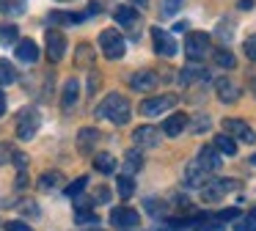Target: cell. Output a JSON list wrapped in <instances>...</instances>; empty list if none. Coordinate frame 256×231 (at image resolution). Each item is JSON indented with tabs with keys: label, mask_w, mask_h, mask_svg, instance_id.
I'll return each instance as SVG.
<instances>
[{
	"label": "cell",
	"mask_w": 256,
	"mask_h": 231,
	"mask_svg": "<svg viewBox=\"0 0 256 231\" xmlns=\"http://www.w3.org/2000/svg\"><path fill=\"white\" fill-rule=\"evenodd\" d=\"M240 218V209H223V212H218V220L220 223H226V220H237Z\"/></svg>",
	"instance_id": "41"
},
{
	"label": "cell",
	"mask_w": 256,
	"mask_h": 231,
	"mask_svg": "<svg viewBox=\"0 0 256 231\" xmlns=\"http://www.w3.org/2000/svg\"><path fill=\"white\" fill-rule=\"evenodd\" d=\"M206 182H210V170L198 162V157L190 160L188 168H184V184H188V187H198V190H201Z\"/></svg>",
	"instance_id": "11"
},
{
	"label": "cell",
	"mask_w": 256,
	"mask_h": 231,
	"mask_svg": "<svg viewBox=\"0 0 256 231\" xmlns=\"http://www.w3.org/2000/svg\"><path fill=\"white\" fill-rule=\"evenodd\" d=\"M64 50H66V36L56 28H50L47 30V58H50V64H58L64 58Z\"/></svg>",
	"instance_id": "13"
},
{
	"label": "cell",
	"mask_w": 256,
	"mask_h": 231,
	"mask_svg": "<svg viewBox=\"0 0 256 231\" xmlns=\"http://www.w3.org/2000/svg\"><path fill=\"white\" fill-rule=\"evenodd\" d=\"M130 6H135V8H146V6H149V0H130Z\"/></svg>",
	"instance_id": "46"
},
{
	"label": "cell",
	"mask_w": 256,
	"mask_h": 231,
	"mask_svg": "<svg viewBox=\"0 0 256 231\" xmlns=\"http://www.w3.org/2000/svg\"><path fill=\"white\" fill-rule=\"evenodd\" d=\"M86 187H88V176H78L74 182H69V184L64 187V196H66V198H78Z\"/></svg>",
	"instance_id": "28"
},
{
	"label": "cell",
	"mask_w": 256,
	"mask_h": 231,
	"mask_svg": "<svg viewBox=\"0 0 256 231\" xmlns=\"http://www.w3.org/2000/svg\"><path fill=\"white\" fill-rule=\"evenodd\" d=\"M210 44L212 42L204 30H193L184 38V55H188L190 60H204L206 55H210Z\"/></svg>",
	"instance_id": "4"
},
{
	"label": "cell",
	"mask_w": 256,
	"mask_h": 231,
	"mask_svg": "<svg viewBox=\"0 0 256 231\" xmlns=\"http://www.w3.org/2000/svg\"><path fill=\"white\" fill-rule=\"evenodd\" d=\"M94 168L100 170V174H113V170H116V157L108 154V152L96 154V157H94Z\"/></svg>",
	"instance_id": "26"
},
{
	"label": "cell",
	"mask_w": 256,
	"mask_h": 231,
	"mask_svg": "<svg viewBox=\"0 0 256 231\" xmlns=\"http://www.w3.org/2000/svg\"><path fill=\"white\" fill-rule=\"evenodd\" d=\"M110 223L116 228H135L140 223V214L130 206H113L110 209Z\"/></svg>",
	"instance_id": "12"
},
{
	"label": "cell",
	"mask_w": 256,
	"mask_h": 231,
	"mask_svg": "<svg viewBox=\"0 0 256 231\" xmlns=\"http://www.w3.org/2000/svg\"><path fill=\"white\" fill-rule=\"evenodd\" d=\"M100 47H102V55L108 60H118L124 55V50H127V44H124V36L116 28H105L100 33Z\"/></svg>",
	"instance_id": "2"
},
{
	"label": "cell",
	"mask_w": 256,
	"mask_h": 231,
	"mask_svg": "<svg viewBox=\"0 0 256 231\" xmlns=\"http://www.w3.org/2000/svg\"><path fill=\"white\" fill-rule=\"evenodd\" d=\"M132 140L138 148H154L160 143V130H154V126H138L132 132Z\"/></svg>",
	"instance_id": "15"
},
{
	"label": "cell",
	"mask_w": 256,
	"mask_h": 231,
	"mask_svg": "<svg viewBox=\"0 0 256 231\" xmlns=\"http://www.w3.org/2000/svg\"><path fill=\"white\" fill-rule=\"evenodd\" d=\"M215 148L223 157H234V154H237V143H234V138L226 135V132H223V135H215Z\"/></svg>",
	"instance_id": "25"
},
{
	"label": "cell",
	"mask_w": 256,
	"mask_h": 231,
	"mask_svg": "<svg viewBox=\"0 0 256 231\" xmlns=\"http://www.w3.org/2000/svg\"><path fill=\"white\" fill-rule=\"evenodd\" d=\"M140 168H144V154H140V148H130L127 157H124V174L132 176V174H138Z\"/></svg>",
	"instance_id": "23"
},
{
	"label": "cell",
	"mask_w": 256,
	"mask_h": 231,
	"mask_svg": "<svg viewBox=\"0 0 256 231\" xmlns=\"http://www.w3.org/2000/svg\"><path fill=\"white\" fill-rule=\"evenodd\" d=\"M78 223L80 226H94V223H100V218H96L91 209H78Z\"/></svg>",
	"instance_id": "32"
},
{
	"label": "cell",
	"mask_w": 256,
	"mask_h": 231,
	"mask_svg": "<svg viewBox=\"0 0 256 231\" xmlns=\"http://www.w3.org/2000/svg\"><path fill=\"white\" fill-rule=\"evenodd\" d=\"M78 96H80V82H78V77H69L66 86H64V94H61V108L69 110L78 102Z\"/></svg>",
	"instance_id": "20"
},
{
	"label": "cell",
	"mask_w": 256,
	"mask_h": 231,
	"mask_svg": "<svg viewBox=\"0 0 256 231\" xmlns=\"http://www.w3.org/2000/svg\"><path fill=\"white\" fill-rule=\"evenodd\" d=\"M223 132L232 135V138H237V140H242V143H256V132L240 118H226L223 121Z\"/></svg>",
	"instance_id": "9"
},
{
	"label": "cell",
	"mask_w": 256,
	"mask_h": 231,
	"mask_svg": "<svg viewBox=\"0 0 256 231\" xmlns=\"http://www.w3.org/2000/svg\"><path fill=\"white\" fill-rule=\"evenodd\" d=\"M182 3H184V0H166V3H162V14H166V16L176 14V11L182 8Z\"/></svg>",
	"instance_id": "38"
},
{
	"label": "cell",
	"mask_w": 256,
	"mask_h": 231,
	"mask_svg": "<svg viewBox=\"0 0 256 231\" xmlns=\"http://www.w3.org/2000/svg\"><path fill=\"white\" fill-rule=\"evenodd\" d=\"M17 80V69L12 66V60H0V86H12Z\"/></svg>",
	"instance_id": "29"
},
{
	"label": "cell",
	"mask_w": 256,
	"mask_h": 231,
	"mask_svg": "<svg viewBox=\"0 0 256 231\" xmlns=\"http://www.w3.org/2000/svg\"><path fill=\"white\" fill-rule=\"evenodd\" d=\"M42 126V113L36 108H22L17 116V135L20 140H34V135Z\"/></svg>",
	"instance_id": "3"
},
{
	"label": "cell",
	"mask_w": 256,
	"mask_h": 231,
	"mask_svg": "<svg viewBox=\"0 0 256 231\" xmlns=\"http://www.w3.org/2000/svg\"><path fill=\"white\" fill-rule=\"evenodd\" d=\"M152 42H154V52L162 55V58H174L179 50V44L174 42L171 33H166L162 28H152Z\"/></svg>",
	"instance_id": "8"
},
{
	"label": "cell",
	"mask_w": 256,
	"mask_h": 231,
	"mask_svg": "<svg viewBox=\"0 0 256 231\" xmlns=\"http://www.w3.org/2000/svg\"><path fill=\"white\" fill-rule=\"evenodd\" d=\"M215 91H218V99L226 102V104H234L240 99V88L234 86L228 77H218V80H215Z\"/></svg>",
	"instance_id": "16"
},
{
	"label": "cell",
	"mask_w": 256,
	"mask_h": 231,
	"mask_svg": "<svg viewBox=\"0 0 256 231\" xmlns=\"http://www.w3.org/2000/svg\"><path fill=\"white\" fill-rule=\"evenodd\" d=\"M174 30H188V22H184V20L176 22V25H174Z\"/></svg>",
	"instance_id": "50"
},
{
	"label": "cell",
	"mask_w": 256,
	"mask_h": 231,
	"mask_svg": "<svg viewBox=\"0 0 256 231\" xmlns=\"http://www.w3.org/2000/svg\"><path fill=\"white\" fill-rule=\"evenodd\" d=\"M245 55L256 64V36H248L245 38Z\"/></svg>",
	"instance_id": "40"
},
{
	"label": "cell",
	"mask_w": 256,
	"mask_h": 231,
	"mask_svg": "<svg viewBox=\"0 0 256 231\" xmlns=\"http://www.w3.org/2000/svg\"><path fill=\"white\" fill-rule=\"evenodd\" d=\"M0 11H6V14H22V3H17V0H6V3H0Z\"/></svg>",
	"instance_id": "37"
},
{
	"label": "cell",
	"mask_w": 256,
	"mask_h": 231,
	"mask_svg": "<svg viewBox=\"0 0 256 231\" xmlns=\"http://www.w3.org/2000/svg\"><path fill=\"white\" fill-rule=\"evenodd\" d=\"M250 218H254V220H256V209H250Z\"/></svg>",
	"instance_id": "51"
},
{
	"label": "cell",
	"mask_w": 256,
	"mask_h": 231,
	"mask_svg": "<svg viewBox=\"0 0 256 231\" xmlns=\"http://www.w3.org/2000/svg\"><path fill=\"white\" fill-rule=\"evenodd\" d=\"M25 184H28V176L20 174V176H17V187H25Z\"/></svg>",
	"instance_id": "49"
},
{
	"label": "cell",
	"mask_w": 256,
	"mask_h": 231,
	"mask_svg": "<svg viewBox=\"0 0 256 231\" xmlns=\"http://www.w3.org/2000/svg\"><path fill=\"white\" fill-rule=\"evenodd\" d=\"M190 130H193V132H206V130H210V116L198 113V118L190 124Z\"/></svg>",
	"instance_id": "36"
},
{
	"label": "cell",
	"mask_w": 256,
	"mask_h": 231,
	"mask_svg": "<svg viewBox=\"0 0 256 231\" xmlns=\"http://www.w3.org/2000/svg\"><path fill=\"white\" fill-rule=\"evenodd\" d=\"M237 187H240L237 179H210L201 187V198H204V201H220L226 192L237 190Z\"/></svg>",
	"instance_id": "7"
},
{
	"label": "cell",
	"mask_w": 256,
	"mask_h": 231,
	"mask_svg": "<svg viewBox=\"0 0 256 231\" xmlns=\"http://www.w3.org/2000/svg\"><path fill=\"white\" fill-rule=\"evenodd\" d=\"M132 192H135V182H132V176H127V174L118 176V196H122L124 201H127V198L132 196Z\"/></svg>",
	"instance_id": "31"
},
{
	"label": "cell",
	"mask_w": 256,
	"mask_h": 231,
	"mask_svg": "<svg viewBox=\"0 0 256 231\" xmlns=\"http://www.w3.org/2000/svg\"><path fill=\"white\" fill-rule=\"evenodd\" d=\"M250 86H254V88H256V77H254V80H250ZM254 94H256V91H254Z\"/></svg>",
	"instance_id": "52"
},
{
	"label": "cell",
	"mask_w": 256,
	"mask_h": 231,
	"mask_svg": "<svg viewBox=\"0 0 256 231\" xmlns=\"http://www.w3.org/2000/svg\"><path fill=\"white\" fill-rule=\"evenodd\" d=\"M6 231H34V228L22 220H14V223H6Z\"/></svg>",
	"instance_id": "42"
},
{
	"label": "cell",
	"mask_w": 256,
	"mask_h": 231,
	"mask_svg": "<svg viewBox=\"0 0 256 231\" xmlns=\"http://www.w3.org/2000/svg\"><path fill=\"white\" fill-rule=\"evenodd\" d=\"M96 88H100V74H96V72H91V82H88V88H86V94H88V96H94Z\"/></svg>",
	"instance_id": "43"
},
{
	"label": "cell",
	"mask_w": 256,
	"mask_h": 231,
	"mask_svg": "<svg viewBox=\"0 0 256 231\" xmlns=\"http://www.w3.org/2000/svg\"><path fill=\"white\" fill-rule=\"evenodd\" d=\"M20 206H22V212H28V214H39V209H36V206H34V204H30V201L20 204Z\"/></svg>",
	"instance_id": "45"
},
{
	"label": "cell",
	"mask_w": 256,
	"mask_h": 231,
	"mask_svg": "<svg viewBox=\"0 0 256 231\" xmlns=\"http://www.w3.org/2000/svg\"><path fill=\"white\" fill-rule=\"evenodd\" d=\"M250 162H254V165H256V154H254V157H250Z\"/></svg>",
	"instance_id": "53"
},
{
	"label": "cell",
	"mask_w": 256,
	"mask_h": 231,
	"mask_svg": "<svg viewBox=\"0 0 256 231\" xmlns=\"http://www.w3.org/2000/svg\"><path fill=\"white\" fill-rule=\"evenodd\" d=\"M74 66L78 69H94V47L88 42H80L74 50Z\"/></svg>",
	"instance_id": "19"
},
{
	"label": "cell",
	"mask_w": 256,
	"mask_h": 231,
	"mask_svg": "<svg viewBox=\"0 0 256 231\" xmlns=\"http://www.w3.org/2000/svg\"><path fill=\"white\" fill-rule=\"evenodd\" d=\"M179 102V96L176 94H160V96H149V99H144L140 102V116H160V113H168V110L174 108V104Z\"/></svg>",
	"instance_id": "5"
},
{
	"label": "cell",
	"mask_w": 256,
	"mask_h": 231,
	"mask_svg": "<svg viewBox=\"0 0 256 231\" xmlns=\"http://www.w3.org/2000/svg\"><path fill=\"white\" fill-rule=\"evenodd\" d=\"M100 140H102V132L100 130H94V126H83V130L78 132V152L80 154H91Z\"/></svg>",
	"instance_id": "14"
},
{
	"label": "cell",
	"mask_w": 256,
	"mask_h": 231,
	"mask_svg": "<svg viewBox=\"0 0 256 231\" xmlns=\"http://www.w3.org/2000/svg\"><path fill=\"white\" fill-rule=\"evenodd\" d=\"M210 77V72L201 69V66H184L182 74H179V82L182 86H193V82H204Z\"/></svg>",
	"instance_id": "22"
},
{
	"label": "cell",
	"mask_w": 256,
	"mask_h": 231,
	"mask_svg": "<svg viewBox=\"0 0 256 231\" xmlns=\"http://www.w3.org/2000/svg\"><path fill=\"white\" fill-rule=\"evenodd\" d=\"M198 162H201V165H204V168L212 174V170L220 168V152H218L215 146H204V148L198 152Z\"/></svg>",
	"instance_id": "21"
},
{
	"label": "cell",
	"mask_w": 256,
	"mask_h": 231,
	"mask_svg": "<svg viewBox=\"0 0 256 231\" xmlns=\"http://www.w3.org/2000/svg\"><path fill=\"white\" fill-rule=\"evenodd\" d=\"M113 20H116L132 38L140 33V14H138V8H135V6H130V3L127 6H118V8L113 11Z\"/></svg>",
	"instance_id": "6"
},
{
	"label": "cell",
	"mask_w": 256,
	"mask_h": 231,
	"mask_svg": "<svg viewBox=\"0 0 256 231\" xmlns=\"http://www.w3.org/2000/svg\"><path fill=\"white\" fill-rule=\"evenodd\" d=\"M3 113H6V94L0 91V116H3Z\"/></svg>",
	"instance_id": "48"
},
{
	"label": "cell",
	"mask_w": 256,
	"mask_h": 231,
	"mask_svg": "<svg viewBox=\"0 0 256 231\" xmlns=\"http://www.w3.org/2000/svg\"><path fill=\"white\" fill-rule=\"evenodd\" d=\"M14 160V146L12 143H0V165H6Z\"/></svg>",
	"instance_id": "35"
},
{
	"label": "cell",
	"mask_w": 256,
	"mask_h": 231,
	"mask_svg": "<svg viewBox=\"0 0 256 231\" xmlns=\"http://www.w3.org/2000/svg\"><path fill=\"white\" fill-rule=\"evenodd\" d=\"M234 231H256V220L250 218H237V223H234Z\"/></svg>",
	"instance_id": "33"
},
{
	"label": "cell",
	"mask_w": 256,
	"mask_h": 231,
	"mask_svg": "<svg viewBox=\"0 0 256 231\" xmlns=\"http://www.w3.org/2000/svg\"><path fill=\"white\" fill-rule=\"evenodd\" d=\"M110 201V190L108 187H96L94 190V204H108Z\"/></svg>",
	"instance_id": "39"
},
{
	"label": "cell",
	"mask_w": 256,
	"mask_h": 231,
	"mask_svg": "<svg viewBox=\"0 0 256 231\" xmlns=\"http://www.w3.org/2000/svg\"><path fill=\"white\" fill-rule=\"evenodd\" d=\"M166 204H157L154 198H149V201H146V212L149 214H154V218H160V214H166Z\"/></svg>",
	"instance_id": "34"
},
{
	"label": "cell",
	"mask_w": 256,
	"mask_h": 231,
	"mask_svg": "<svg viewBox=\"0 0 256 231\" xmlns=\"http://www.w3.org/2000/svg\"><path fill=\"white\" fill-rule=\"evenodd\" d=\"M240 8H242V11H250V8H254V0H240Z\"/></svg>",
	"instance_id": "47"
},
{
	"label": "cell",
	"mask_w": 256,
	"mask_h": 231,
	"mask_svg": "<svg viewBox=\"0 0 256 231\" xmlns=\"http://www.w3.org/2000/svg\"><path fill=\"white\" fill-rule=\"evenodd\" d=\"M130 116H132L130 99L122 96V94H108V96L100 102V108H96V118H108V121H113L116 126L127 124Z\"/></svg>",
	"instance_id": "1"
},
{
	"label": "cell",
	"mask_w": 256,
	"mask_h": 231,
	"mask_svg": "<svg viewBox=\"0 0 256 231\" xmlns=\"http://www.w3.org/2000/svg\"><path fill=\"white\" fill-rule=\"evenodd\" d=\"M212 58H215V66H218V69H234V66H237L234 52H232V50H226V47H218L215 52H212Z\"/></svg>",
	"instance_id": "24"
},
{
	"label": "cell",
	"mask_w": 256,
	"mask_h": 231,
	"mask_svg": "<svg viewBox=\"0 0 256 231\" xmlns=\"http://www.w3.org/2000/svg\"><path fill=\"white\" fill-rule=\"evenodd\" d=\"M184 130H188V116L184 113H174L162 121V132H166L168 138H179Z\"/></svg>",
	"instance_id": "18"
},
{
	"label": "cell",
	"mask_w": 256,
	"mask_h": 231,
	"mask_svg": "<svg viewBox=\"0 0 256 231\" xmlns=\"http://www.w3.org/2000/svg\"><path fill=\"white\" fill-rule=\"evenodd\" d=\"M64 3H66V0H64Z\"/></svg>",
	"instance_id": "54"
},
{
	"label": "cell",
	"mask_w": 256,
	"mask_h": 231,
	"mask_svg": "<svg viewBox=\"0 0 256 231\" xmlns=\"http://www.w3.org/2000/svg\"><path fill=\"white\" fill-rule=\"evenodd\" d=\"M157 86H160V77L152 69H138L135 74H130V88L132 91H154Z\"/></svg>",
	"instance_id": "10"
},
{
	"label": "cell",
	"mask_w": 256,
	"mask_h": 231,
	"mask_svg": "<svg viewBox=\"0 0 256 231\" xmlns=\"http://www.w3.org/2000/svg\"><path fill=\"white\" fill-rule=\"evenodd\" d=\"M61 179H64V176L58 174V170H47V174L39 179V187H42V190H52V187L61 184Z\"/></svg>",
	"instance_id": "30"
},
{
	"label": "cell",
	"mask_w": 256,
	"mask_h": 231,
	"mask_svg": "<svg viewBox=\"0 0 256 231\" xmlns=\"http://www.w3.org/2000/svg\"><path fill=\"white\" fill-rule=\"evenodd\" d=\"M14 52H17V58L22 60V64H34V60L39 58V47H36L34 38H20V42L14 44Z\"/></svg>",
	"instance_id": "17"
},
{
	"label": "cell",
	"mask_w": 256,
	"mask_h": 231,
	"mask_svg": "<svg viewBox=\"0 0 256 231\" xmlns=\"http://www.w3.org/2000/svg\"><path fill=\"white\" fill-rule=\"evenodd\" d=\"M17 42H20L17 25H0V44H3V47H14Z\"/></svg>",
	"instance_id": "27"
},
{
	"label": "cell",
	"mask_w": 256,
	"mask_h": 231,
	"mask_svg": "<svg viewBox=\"0 0 256 231\" xmlns=\"http://www.w3.org/2000/svg\"><path fill=\"white\" fill-rule=\"evenodd\" d=\"M14 165H17V168H25V165H28V154H22V152H14V160H12Z\"/></svg>",
	"instance_id": "44"
}]
</instances>
